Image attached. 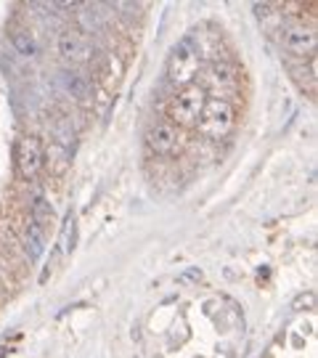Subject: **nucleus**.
<instances>
[{
  "mask_svg": "<svg viewBox=\"0 0 318 358\" xmlns=\"http://www.w3.org/2000/svg\"><path fill=\"white\" fill-rule=\"evenodd\" d=\"M27 255H29V260H38L40 255H43V250H45V236H43V229L40 226H35V223H29L27 226Z\"/></svg>",
  "mask_w": 318,
  "mask_h": 358,
  "instance_id": "9d476101",
  "label": "nucleus"
},
{
  "mask_svg": "<svg viewBox=\"0 0 318 358\" xmlns=\"http://www.w3.org/2000/svg\"><path fill=\"white\" fill-rule=\"evenodd\" d=\"M56 51L64 62H82L88 56L85 53V40L80 38V32H75V29H64L56 38Z\"/></svg>",
  "mask_w": 318,
  "mask_h": 358,
  "instance_id": "0eeeda50",
  "label": "nucleus"
},
{
  "mask_svg": "<svg viewBox=\"0 0 318 358\" xmlns=\"http://www.w3.org/2000/svg\"><path fill=\"white\" fill-rule=\"evenodd\" d=\"M279 29H281V35H279L281 45L292 53V56L305 59V56H313V53H316L318 35L313 24H305V22H287V19H284Z\"/></svg>",
  "mask_w": 318,
  "mask_h": 358,
  "instance_id": "20e7f679",
  "label": "nucleus"
},
{
  "mask_svg": "<svg viewBox=\"0 0 318 358\" xmlns=\"http://www.w3.org/2000/svg\"><path fill=\"white\" fill-rule=\"evenodd\" d=\"M207 80L212 85H220V88H231L236 83V72L231 64H212L207 69Z\"/></svg>",
  "mask_w": 318,
  "mask_h": 358,
  "instance_id": "9b49d317",
  "label": "nucleus"
},
{
  "mask_svg": "<svg viewBox=\"0 0 318 358\" xmlns=\"http://www.w3.org/2000/svg\"><path fill=\"white\" fill-rule=\"evenodd\" d=\"M16 167L24 178H35L43 167V146L35 136H24L16 146Z\"/></svg>",
  "mask_w": 318,
  "mask_h": 358,
  "instance_id": "39448f33",
  "label": "nucleus"
},
{
  "mask_svg": "<svg viewBox=\"0 0 318 358\" xmlns=\"http://www.w3.org/2000/svg\"><path fill=\"white\" fill-rule=\"evenodd\" d=\"M146 143L154 154H173L180 146V130L173 122H154L146 130Z\"/></svg>",
  "mask_w": 318,
  "mask_h": 358,
  "instance_id": "423d86ee",
  "label": "nucleus"
},
{
  "mask_svg": "<svg viewBox=\"0 0 318 358\" xmlns=\"http://www.w3.org/2000/svg\"><path fill=\"white\" fill-rule=\"evenodd\" d=\"M252 11L257 16V22H260V27H266V29L281 27V11L276 6H270V3H254Z\"/></svg>",
  "mask_w": 318,
  "mask_h": 358,
  "instance_id": "1a4fd4ad",
  "label": "nucleus"
},
{
  "mask_svg": "<svg viewBox=\"0 0 318 358\" xmlns=\"http://www.w3.org/2000/svg\"><path fill=\"white\" fill-rule=\"evenodd\" d=\"M77 226H75V217L69 215L64 220V231H62V252L64 255H72L75 252V244H77Z\"/></svg>",
  "mask_w": 318,
  "mask_h": 358,
  "instance_id": "4468645a",
  "label": "nucleus"
},
{
  "mask_svg": "<svg viewBox=\"0 0 318 358\" xmlns=\"http://www.w3.org/2000/svg\"><path fill=\"white\" fill-rule=\"evenodd\" d=\"M204 101H207V93H204L202 85H186L175 93V99L170 101V109L167 115L173 120L175 128H191L196 125V120L202 115Z\"/></svg>",
  "mask_w": 318,
  "mask_h": 358,
  "instance_id": "7ed1b4c3",
  "label": "nucleus"
},
{
  "mask_svg": "<svg viewBox=\"0 0 318 358\" xmlns=\"http://www.w3.org/2000/svg\"><path fill=\"white\" fill-rule=\"evenodd\" d=\"M13 51L19 53V56H27V59H32L35 53H38V40L32 38L27 29H19V32H13Z\"/></svg>",
  "mask_w": 318,
  "mask_h": 358,
  "instance_id": "f8f14e48",
  "label": "nucleus"
},
{
  "mask_svg": "<svg viewBox=\"0 0 318 358\" xmlns=\"http://www.w3.org/2000/svg\"><path fill=\"white\" fill-rule=\"evenodd\" d=\"M53 215H56V213H53V205L45 199V196H40V194H38V196L32 199V223L43 229L45 223H51Z\"/></svg>",
  "mask_w": 318,
  "mask_h": 358,
  "instance_id": "ddd939ff",
  "label": "nucleus"
},
{
  "mask_svg": "<svg viewBox=\"0 0 318 358\" xmlns=\"http://www.w3.org/2000/svg\"><path fill=\"white\" fill-rule=\"evenodd\" d=\"M196 125H199V130L207 138L220 141V138L231 136V130L236 125V112H233V106L226 99H207Z\"/></svg>",
  "mask_w": 318,
  "mask_h": 358,
  "instance_id": "f257e3e1",
  "label": "nucleus"
},
{
  "mask_svg": "<svg viewBox=\"0 0 318 358\" xmlns=\"http://www.w3.org/2000/svg\"><path fill=\"white\" fill-rule=\"evenodd\" d=\"M64 88L66 93L72 96V99H80V101H85L90 96V83L85 75H80V72H64Z\"/></svg>",
  "mask_w": 318,
  "mask_h": 358,
  "instance_id": "6e6552de",
  "label": "nucleus"
},
{
  "mask_svg": "<svg viewBox=\"0 0 318 358\" xmlns=\"http://www.w3.org/2000/svg\"><path fill=\"white\" fill-rule=\"evenodd\" d=\"M196 72H199V53L194 51V45H191L189 40H183L167 56V66H165L167 83L180 90L186 88V85H194Z\"/></svg>",
  "mask_w": 318,
  "mask_h": 358,
  "instance_id": "f03ea898",
  "label": "nucleus"
}]
</instances>
